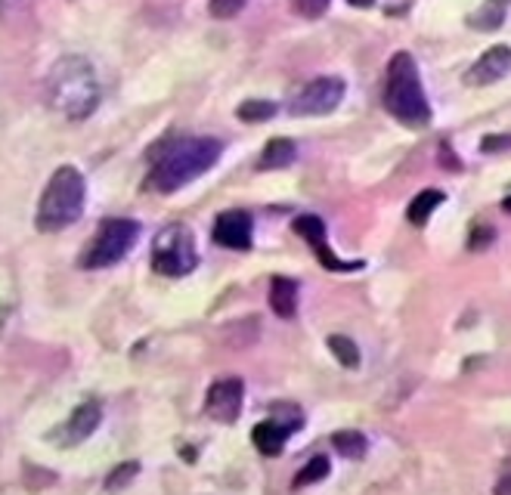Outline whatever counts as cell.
Wrapping results in <instances>:
<instances>
[{"label": "cell", "mask_w": 511, "mask_h": 495, "mask_svg": "<svg viewBox=\"0 0 511 495\" xmlns=\"http://www.w3.org/2000/svg\"><path fill=\"white\" fill-rule=\"evenodd\" d=\"M440 152H443V164H450V168H459V161L453 159V152H450V146H440Z\"/></svg>", "instance_id": "28"}, {"label": "cell", "mask_w": 511, "mask_h": 495, "mask_svg": "<svg viewBox=\"0 0 511 495\" xmlns=\"http://www.w3.org/2000/svg\"><path fill=\"white\" fill-rule=\"evenodd\" d=\"M328 347H332L335 359H338L341 366H348V368H357V366H360V350H357V344H353L350 337L332 335V337H328Z\"/></svg>", "instance_id": "20"}, {"label": "cell", "mask_w": 511, "mask_h": 495, "mask_svg": "<svg viewBox=\"0 0 511 495\" xmlns=\"http://www.w3.org/2000/svg\"><path fill=\"white\" fill-rule=\"evenodd\" d=\"M140 239V223L128 217H112L102 220V226L97 235L88 242L81 254V266L84 270H106V266H115L118 261L128 257V251L137 245Z\"/></svg>", "instance_id": "5"}, {"label": "cell", "mask_w": 511, "mask_h": 495, "mask_svg": "<svg viewBox=\"0 0 511 495\" xmlns=\"http://www.w3.org/2000/svg\"><path fill=\"white\" fill-rule=\"evenodd\" d=\"M493 239H496V232H493L490 226L477 223V226H474V232H471V239H468V248H471V251H484Z\"/></svg>", "instance_id": "25"}, {"label": "cell", "mask_w": 511, "mask_h": 495, "mask_svg": "<svg viewBox=\"0 0 511 495\" xmlns=\"http://www.w3.org/2000/svg\"><path fill=\"white\" fill-rule=\"evenodd\" d=\"M295 424L288 421H279V418H270V421H261L255 430H251V439H255V446L261 449L264 455H279L282 446H286L288 434H295Z\"/></svg>", "instance_id": "13"}, {"label": "cell", "mask_w": 511, "mask_h": 495, "mask_svg": "<svg viewBox=\"0 0 511 495\" xmlns=\"http://www.w3.org/2000/svg\"><path fill=\"white\" fill-rule=\"evenodd\" d=\"M84 195H88L84 174L72 168V164H62L47 180L35 211V226L41 232H59L66 226H72L84 211Z\"/></svg>", "instance_id": "4"}, {"label": "cell", "mask_w": 511, "mask_h": 495, "mask_svg": "<svg viewBox=\"0 0 511 495\" xmlns=\"http://www.w3.org/2000/svg\"><path fill=\"white\" fill-rule=\"evenodd\" d=\"M332 446L338 449V455H344V459H363L369 443L366 437L360 434V430H338L332 437Z\"/></svg>", "instance_id": "18"}, {"label": "cell", "mask_w": 511, "mask_h": 495, "mask_svg": "<svg viewBox=\"0 0 511 495\" xmlns=\"http://www.w3.org/2000/svg\"><path fill=\"white\" fill-rule=\"evenodd\" d=\"M481 149H484V152H506V149H511V133H496V137H484Z\"/></svg>", "instance_id": "26"}, {"label": "cell", "mask_w": 511, "mask_h": 495, "mask_svg": "<svg viewBox=\"0 0 511 495\" xmlns=\"http://www.w3.org/2000/svg\"><path fill=\"white\" fill-rule=\"evenodd\" d=\"M99 421H102V406L97 403V399H88V403L78 406L75 412L53 430L50 439L59 446H78L99 428Z\"/></svg>", "instance_id": "10"}, {"label": "cell", "mask_w": 511, "mask_h": 495, "mask_svg": "<svg viewBox=\"0 0 511 495\" xmlns=\"http://www.w3.org/2000/svg\"><path fill=\"white\" fill-rule=\"evenodd\" d=\"M344 90H348V84H344L341 77H335V75L317 77V81H310L301 93H297L288 108H292V115H301V118L328 115L341 106Z\"/></svg>", "instance_id": "7"}, {"label": "cell", "mask_w": 511, "mask_h": 495, "mask_svg": "<svg viewBox=\"0 0 511 495\" xmlns=\"http://www.w3.org/2000/svg\"><path fill=\"white\" fill-rule=\"evenodd\" d=\"M211 239H214L220 248L248 251L251 248V217L245 214V211H239V208L224 211V214L214 220Z\"/></svg>", "instance_id": "11"}, {"label": "cell", "mask_w": 511, "mask_h": 495, "mask_svg": "<svg viewBox=\"0 0 511 495\" xmlns=\"http://www.w3.org/2000/svg\"><path fill=\"white\" fill-rule=\"evenodd\" d=\"M328 477V459L326 455H317L313 461H307V465L301 468V474L295 477V486L301 490V486H310V483H319Z\"/></svg>", "instance_id": "21"}, {"label": "cell", "mask_w": 511, "mask_h": 495, "mask_svg": "<svg viewBox=\"0 0 511 495\" xmlns=\"http://www.w3.org/2000/svg\"><path fill=\"white\" fill-rule=\"evenodd\" d=\"M502 211H506V214H511V195H508L506 201H502Z\"/></svg>", "instance_id": "30"}, {"label": "cell", "mask_w": 511, "mask_h": 495, "mask_svg": "<svg viewBox=\"0 0 511 495\" xmlns=\"http://www.w3.org/2000/svg\"><path fill=\"white\" fill-rule=\"evenodd\" d=\"M270 306L279 319H295L297 313V282L276 276L270 282Z\"/></svg>", "instance_id": "14"}, {"label": "cell", "mask_w": 511, "mask_h": 495, "mask_svg": "<svg viewBox=\"0 0 511 495\" xmlns=\"http://www.w3.org/2000/svg\"><path fill=\"white\" fill-rule=\"evenodd\" d=\"M292 4H295V13L304 15V19H319L332 0H292Z\"/></svg>", "instance_id": "24"}, {"label": "cell", "mask_w": 511, "mask_h": 495, "mask_svg": "<svg viewBox=\"0 0 511 495\" xmlns=\"http://www.w3.org/2000/svg\"><path fill=\"white\" fill-rule=\"evenodd\" d=\"M496 495H511V470H508V474L499 480V486H496Z\"/></svg>", "instance_id": "27"}, {"label": "cell", "mask_w": 511, "mask_h": 495, "mask_svg": "<svg viewBox=\"0 0 511 495\" xmlns=\"http://www.w3.org/2000/svg\"><path fill=\"white\" fill-rule=\"evenodd\" d=\"M245 10V0H208V13L214 19H233Z\"/></svg>", "instance_id": "23"}, {"label": "cell", "mask_w": 511, "mask_h": 495, "mask_svg": "<svg viewBox=\"0 0 511 495\" xmlns=\"http://www.w3.org/2000/svg\"><path fill=\"white\" fill-rule=\"evenodd\" d=\"M292 161H295V143L286 137H276L264 146V155H261V161H257V168L261 170H279V168H288Z\"/></svg>", "instance_id": "15"}, {"label": "cell", "mask_w": 511, "mask_h": 495, "mask_svg": "<svg viewBox=\"0 0 511 495\" xmlns=\"http://www.w3.org/2000/svg\"><path fill=\"white\" fill-rule=\"evenodd\" d=\"M224 146L211 137H193L183 143H174L168 152L155 161L152 174H149V186L159 192H177L186 183L199 180L204 170L214 168Z\"/></svg>", "instance_id": "2"}, {"label": "cell", "mask_w": 511, "mask_h": 495, "mask_svg": "<svg viewBox=\"0 0 511 495\" xmlns=\"http://www.w3.org/2000/svg\"><path fill=\"white\" fill-rule=\"evenodd\" d=\"M440 204H443V192H440V190H424V192L415 195L412 204L406 208V220L412 226H424V223H428V217H431V211L440 208Z\"/></svg>", "instance_id": "16"}, {"label": "cell", "mask_w": 511, "mask_h": 495, "mask_svg": "<svg viewBox=\"0 0 511 495\" xmlns=\"http://www.w3.org/2000/svg\"><path fill=\"white\" fill-rule=\"evenodd\" d=\"M295 232L304 235L307 242H310V248L317 251L319 263L326 266V270H335V273H350V270H360L363 261H341V257L332 254V248H328L326 242V223H322L319 217L313 214H301L295 220Z\"/></svg>", "instance_id": "9"}, {"label": "cell", "mask_w": 511, "mask_h": 495, "mask_svg": "<svg viewBox=\"0 0 511 495\" xmlns=\"http://www.w3.org/2000/svg\"><path fill=\"white\" fill-rule=\"evenodd\" d=\"M508 72H511V46L496 44V46H490V50H486L484 57L474 62V66L468 68L465 81L471 84V88H486V84L502 81Z\"/></svg>", "instance_id": "12"}, {"label": "cell", "mask_w": 511, "mask_h": 495, "mask_svg": "<svg viewBox=\"0 0 511 495\" xmlns=\"http://www.w3.org/2000/svg\"><path fill=\"white\" fill-rule=\"evenodd\" d=\"M235 115H239V121L245 124H261L266 118L276 115V106H273L270 99H245L239 108H235Z\"/></svg>", "instance_id": "19"}, {"label": "cell", "mask_w": 511, "mask_h": 495, "mask_svg": "<svg viewBox=\"0 0 511 495\" xmlns=\"http://www.w3.org/2000/svg\"><path fill=\"white\" fill-rule=\"evenodd\" d=\"M242 399H245V384L239 378L214 381L204 397V412L220 424H233L242 412Z\"/></svg>", "instance_id": "8"}, {"label": "cell", "mask_w": 511, "mask_h": 495, "mask_svg": "<svg viewBox=\"0 0 511 495\" xmlns=\"http://www.w3.org/2000/svg\"><path fill=\"white\" fill-rule=\"evenodd\" d=\"M381 102L388 108V115H394L406 128H424L431 121V106L428 97H424L419 68H415V59L403 50L388 62Z\"/></svg>", "instance_id": "3"}, {"label": "cell", "mask_w": 511, "mask_h": 495, "mask_svg": "<svg viewBox=\"0 0 511 495\" xmlns=\"http://www.w3.org/2000/svg\"><path fill=\"white\" fill-rule=\"evenodd\" d=\"M47 102L68 121H84L99 106L97 72L84 57H62L47 75Z\"/></svg>", "instance_id": "1"}, {"label": "cell", "mask_w": 511, "mask_h": 495, "mask_svg": "<svg viewBox=\"0 0 511 495\" xmlns=\"http://www.w3.org/2000/svg\"><path fill=\"white\" fill-rule=\"evenodd\" d=\"M511 0H486L477 13H471V28L477 31H493L502 26V19H506V10H508Z\"/></svg>", "instance_id": "17"}, {"label": "cell", "mask_w": 511, "mask_h": 495, "mask_svg": "<svg viewBox=\"0 0 511 495\" xmlns=\"http://www.w3.org/2000/svg\"><path fill=\"white\" fill-rule=\"evenodd\" d=\"M140 474V465L137 461H124V465H118L112 474L106 477V490L112 492V490H124V486H128L133 477Z\"/></svg>", "instance_id": "22"}, {"label": "cell", "mask_w": 511, "mask_h": 495, "mask_svg": "<svg viewBox=\"0 0 511 495\" xmlns=\"http://www.w3.org/2000/svg\"><path fill=\"white\" fill-rule=\"evenodd\" d=\"M348 4H350V6H363V10H366V6H372L375 0H348Z\"/></svg>", "instance_id": "29"}, {"label": "cell", "mask_w": 511, "mask_h": 495, "mask_svg": "<svg viewBox=\"0 0 511 495\" xmlns=\"http://www.w3.org/2000/svg\"><path fill=\"white\" fill-rule=\"evenodd\" d=\"M199 266V251H195L193 232L183 223H168L164 230L155 232L152 239V270L162 276L180 279L190 276Z\"/></svg>", "instance_id": "6"}]
</instances>
